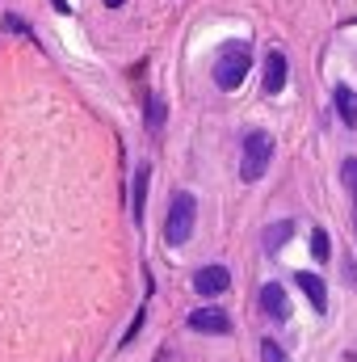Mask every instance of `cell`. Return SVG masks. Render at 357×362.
<instances>
[{"label": "cell", "instance_id": "obj_1", "mask_svg": "<svg viewBox=\"0 0 357 362\" xmlns=\"http://www.w3.org/2000/svg\"><path fill=\"white\" fill-rule=\"evenodd\" d=\"M248 68H253L248 42H227L219 51V59H214V85L219 89H240V81L248 76Z\"/></svg>", "mask_w": 357, "mask_h": 362}, {"label": "cell", "instance_id": "obj_2", "mask_svg": "<svg viewBox=\"0 0 357 362\" xmlns=\"http://www.w3.org/2000/svg\"><path fill=\"white\" fill-rule=\"evenodd\" d=\"M193 219H198L193 194H173V206H169V219H164V240L169 245H185L193 236Z\"/></svg>", "mask_w": 357, "mask_h": 362}, {"label": "cell", "instance_id": "obj_3", "mask_svg": "<svg viewBox=\"0 0 357 362\" xmlns=\"http://www.w3.org/2000/svg\"><path fill=\"white\" fill-rule=\"evenodd\" d=\"M269 160H273V139H269L265 131H253L248 139H244V160H240V177L244 181H261L269 169Z\"/></svg>", "mask_w": 357, "mask_h": 362}, {"label": "cell", "instance_id": "obj_4", "mask_svg": "<svg viewBox=\"0 0 357 362\" xmlns=\"http://www.w3.org/2000/svg\"><path fill=\"white\" fill-rule=\"evenodd\" d=\"M189 329L193 333H231V320L219 308H198V312H189Z\"/></svg>", "mask_w": 357, "mask_h": 362}, {"label": "cell", "instance_id": "obj_5", "mask_svg": "<svg viewBox=\"0 0 357 362\" xmlns=\"http://www.w3.org/2000/svg\"><path fill=\"white\" fill-rule=\"evenodd\" d=\"M231 286V274L223 270V266H202V270L193 274V291L198 295H223Z\"/></svg>", "mask_w": 357, "mask_h": 362}, {"label": "cell", "instance_id": "obj_6", "mask_svg": "<svg viewBox=\"0 0 357 362\" xmlns=\"http://www.w3.org/2000/svg\"><path fill=\"white\" fill-rule=\"evenodd\" d=\"M261 308H265L273 320H290V299H286L282 282H265L261 286Z\"/></svg>", "mask_w": 357, "mask_h": 362}, {"label": "cell", "instance_id": "obj_7", "mask_svg": "<svg viewBox=\"0 0 357 362\" xmlns=\"http://www.w3.org/2000/svg\"><path fill=\"white\" fill-rule=\"evenodd\" d=\"M294 282H298V291H303V295H307V299H311V308H315V312H324V308H328V286H324V278H320V274H294Z\"/></svg>", "mask_w": 357, "mask_h": 362}, {"label": "cell", "instance_id": "obj_8", "mask_svg": "<svg viewBox=\"0 0 357 362\" xmlns=\"http://www.w3.org/2000/svg\"><path fill=\"white\" fill-rule=\"evenodd\" d=\"M282 89H286V55L282 51H269L265 55V93L277 97Z\"/></svg>", "mask_w": 357, "mask_h": 362}, {"label": "cell", "instance_id": "obj_9", "mask_svg": "<svg viewBox=\"0 0 357 362\" xmlns=\"http://www.w3.org/2000/svg\"><path fill=\"white\" fill-rule=\"evenodd\" d=\"M332 101H337L341 122H345V127H357V93L349 89V85H337V89H332Z\"/></svg>", "mask_w": 357, "mask_h": 362}, {"label": "cell", "instance_id": "obj_10", "mask_svg": "<svg viewBox=\"0 0 357 362\" xmlns=\"http://www.w3.org/2000/svg\"><path fill=\"white\" fill-rule=\"evenodd\" d=\"M147 181H152V165H139V173H135V198H131L135 223L143 219V202H147Z\"/></svg>", "mask_w": 357, "mask_h": 362}, {"label": "cell", "instance_id": "obj_11", "mask_svg": "<svg viewBox=\"0 0 357 362\" xmlns=\"http://www.w3.org/2000/svg\"><path fill=\"white\" fill-rule=\"evenodd\" d=\"M290 236H294V223H290V219H282V223H273V228L265 232V249H269V253H277V249H282V245H286Z\"/></svg>", "mask_w": 357, "mask_h": 362}, {"label": "cell", "instance_id": "obj_12", "mask_svg": "<svg viewBox=\"0 0 357 362\" xmlns=\"http://www.w3.org/2000/svg\"><path fill=\"white\" fill-rule=\"evenodd\" d=\"M311 257H315V262H328V257H332V240H328L324 228L311 232Z\"/></svg>", "mask_w": 357, "mask_h": 362}, {"label": "cell", "instance_id": "obj_13", "mask_svg": "<svg viewBox=\"0 0 357 362\" xmlns=\"http://www.w3.org/2000/svg\"><path fill=\"white\" fill-rule=\"evenodd\" d=\"M160 127H164V101L152 93L147 97V131H160Z\"/></svg>", "mask_w": 357, "mask_h": 362}, {"label": "cell", "instance_id": "obj_14", "mask_svg": "<svg viewBox=\"0 0 357 362\" xmlns=\"http://www.w3.org/2000/svg\"><path fill=\"white\" fill-rule=\"evenodd\" d=\"M341 181H345V189L357 198V156H349V160L341 165Z\"/></svg>", "mask_w": 357, "mask_h": 362}, {"label": "cell", "instance_id": "obj_15", "mask_svg": "<svg viewBox=\"0 0 357 362\" xmlns=\"http://www.w3.org/2000/svg\"><path fill=\"white\" fill-rule=\"evenodd\" d=\"M261 362H286V354H282V346L277 341H261Z\"/></svg>", "mask_w": 357, "mask_h": 362}, {"label": "cell", "instance_id": "obj_16", "mask_svg": "<svg viewBox=\"0 0 357 362\" xmlns=\"http://www.w3.org/2000/svg\"><path fill=\"white\" fill-rule=\"evenodd\" d=\"M51 4H55V8H59V13H68V0H51Z\"/></svg>", "mask_w": 357, "mask_h": 362}, {"label": "cell", "instance_id": "obj_17", "mask_svg": "<svg viewBox=\"0 0 357 362\" xmlns=\"http://www.w3.org/2000/svg\"><path fill=\"white\" fill-rule=\"evenodd\" d=\"M105 4H109V8H118V4H122V0H105Z\"/></svg>", "mask_w": 357, "mask_h": 362}]
</instances>
